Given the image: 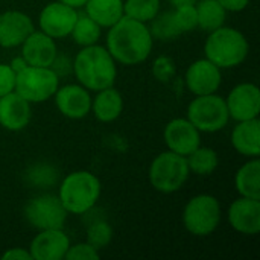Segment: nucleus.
Instances as JSON below:
<instances>
[{
	"label": "nucleus",
	"mask_w": 260,
	"mask_h": 260,
	"mask_svg": "<svg viewBox=\"0 0 260 260\" xmlns=\"http://www.w3.org/2000/svg\"><path fill=\"white\" fill-rule=\"evenodd\" d=\"M32 117L30 102L17 91H11L0 98V126L8 131L24 129Z\"/></svg>",
	"instance_id": "nucleus-19"
},
{
	"label": "nucleus",
	"mask_w": 260,
	"mask_h": 260,
	"mask_svg": "<svg viewBox=\"0 0 260 260\" xmlns=\"http://www.w3.org/2000/svg\"><path fill=\"white\" fill-rule=\"evenodd\" d=\"M21 56L29 66L50 67L58 56V47L52 37L41 30H34L21 43Z\"/></svg>",
	"instance_id": "nucleus-18"
},
{
	"label": "nucleus",
	"mask_w": 260,
	"mask_h": 260,
	"mask_svg": "<svg viewBox=\"0 0 260 260\" xmlns=\"http://www.w3.org/2000/svg\"><path fill=\"white\" fill-rule=\"evenodd\" d=\"M101 35H102V27L93 18H90L87 14H78L76 23L70 32V37L78 46L87 47V46L98 44Z\"/></svg>",
	"instance_id": "nucleus-25"
},
{
	"label": "nucleus",
	"mask_w": 260,
	"mask_h": 260,
	"mask_svg": "<svg viewBox=\"0 0 260 260\" xmlns=\"http://www.w3.org/2000/svg\"><path fill=\"white\" fill-rule=\"evenodd\" d=\"M190 171L186 157L172 151L158 154L149 166V183L161 193H174L180 190L189 180Z\"/></svg>",
	"instance_id": "nucleus-5"
},
{
	"label": "nucleus",
	"mask_w": 260,
	"mask_h": 260,
	"mask_svg": "<svg viewBox=\"0 0 260 260\" xmlns=\"http://www.w3.org/2000/svg\"><path fill=\"white\" fill-rule=\"evenodd\" d=\"M160 0H125L123 14L142 23H149L160 12Z\"/></svg>",
	"instance_id": "nucleus-28"
},
{
	"label": "nucleus",
	"mask_w": 260,
	"mask_h": 260,
	"mask_svg": "<svg viewBox=\"0 0 260 260\" xmlns=\"http://www.w3.org/2000/svg\"><path fill=\"white\" fill-rule=\"evenodd\" d=\"M250 52L245 35L229 26H221L212 32L204 44L206 58L222 69H233L242 64Z\"/></svg>",
	"instance_id": "nucleus-3"
},
{
	"label": "nucleus",
	"mask_w": 260,
	"mask_h": 260,
	"mask_svg": "<svg viewBox=\"0 0 260 260\" xmlns=\"http://www.w3.org/2000/svg\"><path fill=\"white\" fill-rule=\"evenodd\" d=\"M113 239V227L107 221H96L87 229V241L96 250L105 248Z\"/></svg>",
	"instance_id": "nucleus-29"
},
{
	"label": "nucleus",
	"mask_w": 260,
	"mask_h": 260,
	"mask_svg": "<svg viewBox=\"0 0 260 260\" xmlns=\"http://www.w3.org/2000/svg\"><path fill=\"white\" fill-rule=\"evenodd\" d=\"M149 23H151V26H148V29H149L152 38L171 41L181 35V32L175 23V18H174V11H165V12L160 11Z\"/></svg>",
	"instance_id": "nucleus-27"
},
{
	"label": "nucleus",
	"mask_w": 260,
	"mask_h": 260,
	"mask_svg": "<svg viewBox=\"0 0 260 260\" xmlns=\"http://www.w3.org/2000/svg\"><path fill=\"white\" fill-rule=\"evenodd\" d=\"M67 215L69 213L61 204L58 195H50V193L38 195L34 197L24 206L26 221L38 232L64 229Z\"/></svg>",
	"instance_id": "nucleus-9"
},
{
	"label": "nucleus",
	"mask_w": 260,
	"mask_h": 260,
	"mask_svg": "<svg viewBox=\"0 0 260 260\" xmlns=\"http://www.w3.org/2000/svg\"><path fill=\"white\" fill-rule=\"evenodd\" d=\"M230 227L247 236H254L260 232V200L239 197L227 212Z\"/></svg>",
	"instance_id": "nucleus-15"
},
{
	"label": "nucleus",
	"mask_w": 260,
	"mask_h": 260,
	"mask_svg": "<svg viewBox=\"0 0 260 260\" xmlns=\"http://www.w3.org/2000/svg\"><path fill=\"white\" fill-rule=\"evenodd\" d=\"M174 18H175V23H177L181 34L195 30L198 27V17H197L195 3L174 8Z\"/></svg>",
	"instance_id": "nucleus-31"
},
{
	"label": "nucleus",
	"mask_w": 260,
	"mask_h": 260,
	"mask_svg": "<svg viewBox=\"0 0 260 260\" xmlns=\"http://www.w3.org/2000/svg\"><path fill=\"white\" fill-rule=\"evenodd\" d=\"M198 27L206 32H212L224 26L227 18V11L221 6L218 0H197L195 2Z\"/></svg>",
	"instance_id": "nucleus-24"
},
{
	"label": "nucleus",
	"mask_w": 260,
	"mask_h": 260,
	"mask_svg": "<svg viewBox=\"0 0 260 260\" xmlns=\"http://www.w3.org/2000/svg\"><path fill=\"white\" fill-rule=\"evenodd\" d=\"M165 143L169 151L187 157L201 145V133L187 117L172 119L165 126Z\"/></svg>",
	"instance_id": "nucleus-12"
},
{
	"label": "nucleus",
	"mask_w": 260,
	"mask_h": 260,
	"mask_svg": "<svg viewBox=\"0 0 260 260\" xmlns=\"http://www.w3.org/2000/svg\"><path fill=\"white\" fill-rule=\"evenodd\" d=\"M3 260H34L26 248H9L2 254Z\"/></svg>",
	"instance_id": "nucleus-35"
},
{
	"label": "nucleus",
	"mask_w": 260,
	"mask_h": 260,
	"mask_svg": "<svg viewBox=\"0 0 260 260\" xmlns=\"http://www.w3.org/2000/svg\"><path fill=\"white\" fill-rule=\"evenodd\" d=\"M96 93V98L91 99V111L94 117L102 123L117 120L123 111V98L119 90L111 85Z\"/></svg>",
	"instance_id": "nucleus-21"
},
{
	"label": "nucleus",
	"mask_w": 260,
	"mask_h": 260,
	"mask_svg": "<svg viewBox=\"0 0 260 260\" xmlns=\"http://www.w3.org/2000/svg\"><path fill=\"white\" fill-rule=\"evenodd\" d=\"M230 119L241 122L259 117L260 90L253 82H242L232 88L225 99Z\"/></svg>",
	"instance_id": "nucleus-11"
},
{
	"label": "nucleus",
	"mask_w": 260,
	"mask_h": 260,
	"mask_svg": "<svg viewBox=\"0 0 260 260\" xmlns=\"http://www.w3.org/2000/svg\"><path fill=\"white\" fill-rule=\"evenodd\" d=\"M187 119L200 133H218L230 120L225 99L216 93L195 96L187 107Z\"/></svg>",
	"instance_id": "nucleus-8"
},
{
	"label": "nucleus",
	"mask_w": 260,
	"mask_h": 260,
	"mask_svg": "<svg viewBox=\"0 0 260 260\" xmlns=\"http://www.w3.org/2000/svg\"><path fill=\"white\" fill-rule=\"evenodd\" d=\"M174 8H177V6H183V5H193L197 0H168Z\"/></svg>",
	"instance_id": "nucleus-39"
},
{
	"label": "nucleus",
	"mask_w": 260,
	"mask_h": 260,
	"mask_svg": "<svg viewBox=\"0 0 260 260\" xmlns=\"http://www.w3.org/2000/svg\"><path fill=\"white\" fill-rule=\"evenodd\" d=\"M152 75L161 81L168 82L175 75V62L169 56H158L152 64Z\"/></svg>",
	"instance_id": "nucleus-33"
},
{
	"label": "nucleus",
	"mask_w": 260,
	"mask_h": 260,
	"mask_svg": "<svg viewBox=\"0 0 260 260\" xmlns=\"http://www.w3.org/2000/svg\"><path fill=\"white\" fill-rule=\"evenodd\" d=\"M78 82L88 91H99L114 85L117 66L107 47L93 44L82 47L72 64Z\"/></svg>",
	"instance_id": "nucleus-2"
},
{
	"label": "nucleus",
	"mask_w": 260,
	"mask_h": 260,
	"mask_svg": "<svg viewBox=\"0 0 260 260\" xmlns=\"http://www.w3.org/2000/svg\"><path fill=\"white\" fill-rule=\"evenodd\" d=\"M218 2L227 12H241L250 5V0H218Z\"/></svg>",
	"instance_id": "nucleus-36"
},
{
	"label": "nucleus",
	"mask_w": 260,
	"mask_h": 260,
	"mask_svg": "<svg viewBox=\"0 0 260 260\" xmlns=\"http://www.w3.org/2000/svg\"><path fill=\"white\" fill-rule=\"evenodd\" d=\"M232 146L244 157L254 158L260 155V120L259 117L241 120L230 136Z\"/></svg>",
	"instance_id": "nucleus-20"
},
{
	"label": "nucleus",
	"mask_w": 260,
	"mask_h": 260,
	"mask_svg": "<svg viewBox=\"0 0 260 260\" xmlns=\"http://www.w3.org/2000/svg\"><path fill=\"white\" fill-rule=\"evenodd\" d=\"M235 186L241 197L260 200V160L250 158L239 168L235 177Z\"/></svg>",
	"instance_id": "nucleus-23"
},
{
	"label": "nucleus",
	"mask_w": 260,
	"mask_h": 260,
	"mask_svg": "<svg viewBox=\"0 0 260 260\" xmlns=\"http://www.w3.org/2000/svg\"><path fill=\"white\" fill-rule=\"evenodd\" d=\"M27 180L30 184L37 186L38 189H49L58 180V172L55 168L49 165H37L32 166L27 172Z\"/></svg>",
	"instance_id": "nucleus-30"
},
{
	"label": "nucleus",
	"mask_w": 260,
	"mask_h": 260,
	"mask_svg": "<svg viewBox=\"0 0 260 260\" xmlns=\"http://www.w3.org/2000/svg\"><path fill=\"white\" fill-rule=\"evenodd\" d=\"M85 14L93 18L101 27H111L123 14V0H87Z\"/></svg>",
	"instance_id": "nucleus-22"
},
{
	"label": "nucleus",
	"mask_w": 260,
	"mask_h": 260,
	"mask_svg": "<svg viewBox=\"0 0 260 260\" xmlns=\"http://www.w3.org/2000/svg\"><path fill=\"white\" fill-rule=\"evenodd\" d=\"M101 257L99 254V250H96L94 247H91L88 242H81V244H76V245H72L69 247L67 253H66V257L67 260H98Z\"/></svg>",
	"instance_id": "nucleus-32"
},
{
	"label": "nucleus",
	"mask_w": 260,
	"mask_h": 260,
	"mask_svg": "<svg viewBox=\"0 0 260 260\" xmlns=\"http://www.w3.org/2000/svg\"><path fill=\"white\" fill-rule=\"evenodd\" d=\"M152 40L146 23L123 15L108 27L105 47L116 62L136 66L149 58L154 44Z\"/></svg>",
	"instance_id": "nucleus-1"
},
{
	"label": "nucleus",
	"mask_w": 260,
	"mask_h": 260,
	"mask_svg": "<svg viewBox=\"0 0 260 260\" xmlns=\"http://www.w3.org/2000/svg\"><path fill=\"white\" fill-rule=\"evenodd\" d=\"M184 81L190 93H193L195 96H203L218 91L222 82V75L221 69L216 64H213L207 58H203L193 61L187 67Z\"/></svg>",
	"instance_id": "nucleus-13"
},
{
	"label": "nucleus",
	"mask_w": 260,
	"mask_h": 260,
	"mask_svg": "<svg viewBox=\"0 0 260 260\" xmlns=\"http://www.w3.org/2000/svg\"><path fill=\"white\" fill-rule=\"evenodd\" d=\"M15 72L9 64H0V98L15 90Z\"/></svg>",
	"instance_id": "nucleus-34"
},
{
	"label": "nucleus",
	"mask_w": 260,
	"mask_h": 260,
	"mask_svg": "<svg viewBox=\"0 0 260 260\" xmlns=\"http://www.w3.org/2000/svg\"><path fill=\"white\" fill-rule=\"evenodd\" d=\"M102 186L99 178L88 171L69 174L58 190V198L67 213L84 215L90 212L101 198Z\"/></svg>",
	"instance_id": "nucleus-4"
},
{
	"label": "nucleus",
	"mask_w": 260,
	"mask_h": 260,
	"mask_svg": "<svg viewBox=\"0 0 260 260\" xmlns=\"http://www.w3.org/2000/svg\"><path fill=\"white\" fill-rule=\"evenodd\" d=\"M78 18V9L64 5L61 2L47 3L38 17V24L41 32L47 34L53 40L66 38L70 35Z\"/></svg>",
	"instance_id": "nucleus-10"
},
{
	"label": "nucleus",
	"mask_w": 260,
	"mask_h": 260,
	"mask_svg": "<svg viewBox=\"0 0 260 260\" xmlns=\"http://www.w3.org/2000/svg\"><path fill=\"white\" fill-rule=\"evenodd\" d=\"M70 247V239L62 229L41 230L30 242L29 253L34 260H62Z\"/></svg>",
	"instance_id": "nucleus-16"
},
{
	"label": "nucleus",
	"mask_w": 260,
	"mask_h": 260,
	"mask_svg": "<svg viewBox=\"0 0 260 260\" xmlns=\"http://www.w3.org/2000/svg\"><path fill=\"white\" fill-rule=\"evenodd\" d=\"M186 160L189 171L197 175H210L216 171L219 165L218 152L212 148H206L201 145L193 152H190L186 157Z\"/></svg>",
	"instance_id": "nucleus-26"
},
{
	"label": "nucleus",
	"mask_w": 260,
	"mask_h": 260,
	"mask_svg": "<svg viewBox=\"0 0 260 260\" xmlns=\"http://www.w3.org/2000/svg\"><path fill=\"white\" fill-rule=\"evenodd\" d=\"M59 87V76L52 67L27 66L15 78V90L30 104L46 102Z\"/></svg>",
	"instance_id": "nucleus-7"
},
{
	"label": "nucleus",
	"mask_w": 260,
	"mask_h": 260,
	"mask_svg": "<svg viewBox=\"0 0 260 260\" xmlns=\"http://www.w3.org/2000/svg\"><path fill=\"white\" fill-rule=\"evenodd\" d=\"M58 2H61L64 5H69V6L75 8V9H79V8H84L87 0H58Z\"/></svg>",
	"instance_id": "nucleus-38"
},
{
	"label": "nucleus",
	"mask_w": 260,
	"mask_h": 260,
	"mask_svg": "<svg viewBox=\"0 0 260 260\" xmlns=\"http://www.w3.org/2000/svg\"><path fill=\"white\" fill-rule=\"evenodd\" d=\"M34 30V21L27 14L21 11H6L0 14V47H18Z\"/></svg>",
	"instance_id": "nucleus-17"
},
{
	"label": "nucleus",
	"mask_w": 260,
	"mask_h": 260,
	"mask_svg": "<svg viewBox=\"0 0 260 260\" xmlns=\"http://www.w3.org/2000/svg\"><path fill=\"white\" fill-rule=\"evenodd\" d=\"M9 66H11V69H12V70L15 72V75H17V73H20L23 69H26L29 64L26 62V59H24L23 56H18V58H14V59L9 62Z\"/></svg>",
	"instance_id": "nucleus-37"
},
{
	"label": "nucleus",
	"mask_w": 260,
	"mask_h": 260,
	"mask_svg": "<svg viewBox=\"0 0 260 260\" xmlns=\"http://www.w3.org/2000/svg\"><path fill=\"white\" fill-rule=\"evenodd\" d=\"M221 204L209 193H201L187 201L183 210V225L193 236H209L221 224Z\"/></svg>",
	"instance_id": "nucleus-6"
},
{
	"label": "nucleus",
	"mask_w": 260,
	"mask_h": 260,
	"mask_svg": "<svg viewBox=\"0 0 260 260\" xmlns=\"http://www.w3.org/2000/svg\"><path fill=\"white\" fill-rule=\"evenodd\" d=\"M58 111L73 120L84 119L91 111V96L90 91L81 84H67L58 87L53 94Z\"/></svg>",
	"instance_id": "nucleus-14"
}]
</instances>
